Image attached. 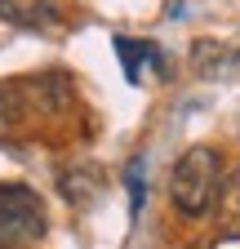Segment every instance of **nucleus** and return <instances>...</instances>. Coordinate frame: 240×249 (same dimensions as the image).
<instances>
[{
	"label": "nucleus",
	"instance_id": "f257e3e1",
	"mask_svg": "<svg viewBox=\"0 0 240 249\" xmlns=\"http://www.w3.org/2000/svg\"><path fill=\"white\" fill-rule=\"evenodd\" d=\"M223 192V156L218 147H187L178 156V165L169 174V200L183 218H205L214 213Z\"/></svg>",
	"mask_w": 240,
	"mask_h": 249
},
{
	"label": "nucleus",
	"instance_id": "f03ea898",
	"mask_svg": "<svg viewBox=\"0 0 240 249\" xmlns=\"http://www.w3.org/2000/svg\"><path fill=\"white\" fill-rule=\"evenodd\" d=\"M49 231L45 200L22 182H0V249H32Z\"/></svg>",
	"mask_w": 240,
	"mask_h": 249
},
{
	"label": "nucleus",
	"instance_id": "7ed1b4c3",
	"mask_svg": "<svg viewBox=\"0 0 240 249\" xmlns=\"http://www.w3.org/2000/svg\"><path fill=\"white\" fill-rule=\"evenodd\" d=\"M0 18L14 27H27V31H58L63 27L58 0H0Z\"/></svg>",
	"mask_w": 240,
	"mask_h": 249
},
{
	"label": "nucleus",
	"instance_id": "20e7f679",
	"mask_svg": "<svg viewBox=\"0 0 240 249\" xmlns=\"http://www.w3.org/2000/svg\"><path fill=\"white\" fill-rule=\"evenodd\" d=\"M116 53H120V67H125V76L138 85L142 80V67L152 62V67H160V49L152 40H129V36H116Z\"/></svg>",
	"mask_w": 240,
	"mask_h": 249
},
{
	"label": "nucleus",
	"instance_id": "39448f33",
	"mask_svg": "<svg viewBox=\"0 0 240 249\" xmlns=\"http://www.w3.org/2000/svg\"><path fill=\"white\" fill-rule=\"evenodd\" d=\"M142 200H147V182H142V160H134V165H129V209L138 213V209H142Z\"/></svg>",
	"mask_w": 240,
	"mask_h": 249
},
{
	"label": "nucleus",
	"instance_id": "423d86ee",
	"mask_svg": "<svg viewBox=\"0 0 240 249\" xmlns=\"http://www.w3.org/2000/svg\"><path fill=\"white\" fill-rule=\"evenodd\" d=\"M14 124H18V103H14V93L0 85V138H5Z\"/></svg>",
	"mask_w": 240,
	"mask_h": 249
}]
</instances>
